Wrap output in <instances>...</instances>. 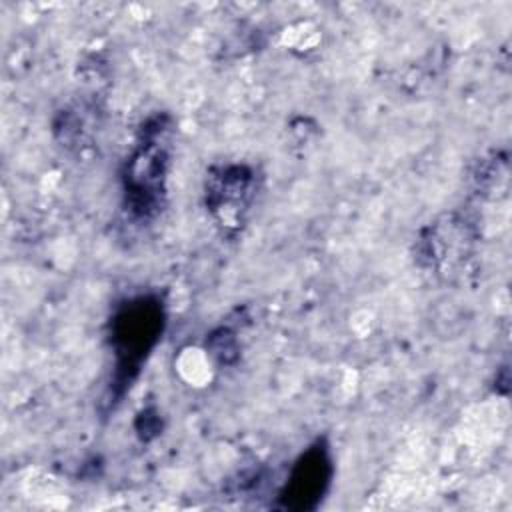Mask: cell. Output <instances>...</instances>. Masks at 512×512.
<instances>
[{
	"mask_svg": "<svg viewBox=\"0 0 512 512\" xmlns=\"http://www.w3.org/2000/svg\"><path fill=\"white\" fill-rule=\"evenodd\" d=\"M164 324L162 304L156 298L142 296L124 304L112 322V346L116 352L114 388L120 396L134 380L142 360L156 344Z\"/></svg>",
	"mask_w": 512,
	"mask_h": 512,
	"instance_id": "6da1fadb",
	"label": "cell"
},
{
	"mask_svg": "<svg viewBox=\"0 0 512 512\" xmlns=\"http://www.w3.org/2000/svg\"><path fill=\"white\" fill-rule=\"evenodd\" d=\"M160 130L162 122L158 120L154 134L148 136L136 150L126 172V194L130 200V210L138 216H148L160 202L166 164V152L156 142V134H160Z\"/></svg>",
	"mask_w": 512,
	"mask_h": 512,
	"instance_id": "7a4b0ae2",
	"label": "cell"
},
{
	"mask_svg": "<svg viewBox=\"0 0 512 512\" xmlns=\"http://www.w3.org/2000/svg\"><path fill=\"white\" fill-rule=\"evenodd\" d=\"M332 478V460L324 442H316L310 446L288 478L284 492L280 494L286 508L294 510H310L314 508L322 494L326 492Z\"/></svg>",
	"mask_w": 512,
	"mask_h": 512,
	"instance_id": "3957f363",
	"label": "cell"
},
{
	"mask_svg": "<svg viewBox=\"0 0 512 512\" xmlns=\"http://www.w3.org/2000/svg\"><path fill=\"white\" fill-rule=\"evenodd\" d=\"M252 184V174L242 166L224 168L208 186V200L212 210L238 212L246 204V194Z\"/></svg>",
	"mask_w": 512,
	"mask_h": 512,
	"instance_id": "277c9868",
	"label": "cell"
}]
</instances>
